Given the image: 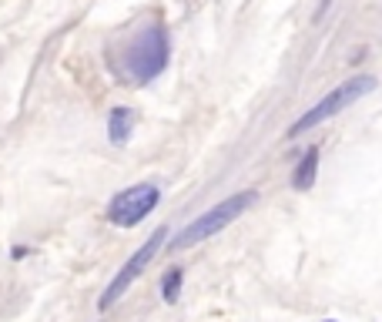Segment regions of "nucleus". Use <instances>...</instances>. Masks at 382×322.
<instances>
[{"instance_id":"9d476101","label":"nucleus","mask_w":382,"mask_h":322,"mask_svg":"<svg viewBox=\"0 0 382 322\" xmlns=\"http://www.w3.org/2000/svg\"><path fill=\"white\" fill-rule=\"evenodd\" d=\"M329 322H332V319H329Z\"/></svg>"},{"instance_id":"f257e3e1","label":"nucleus","mask_w":382,"mask_h":322,"mask_svg":"<svg viewBox=\"0 0 382 322\" xmlns=\"http://www.w3.org/2000/svg\"><path fill=\"white\" fill-rule=\"evenodd\" d=\"M168 58H171L168 31L161 24H148L141 34H135V41L124 51V74L135 84H148V81L165 74Z\"/></svg>"},{"instance_id":"0eeeda50","label":"nucleus","mask_w":382,"mask_h":322,"mask_svg":"<svg viewBox=\"0 0 382 322\" xmlns=\"http://www.w3.org/2000/svg\"><path fill=\"white\" fill-rule=\"evenodd\" d=\"M315 175H319V148H306V154L299 158V165L292 171V188L308 192L315 185Z\"/></svg>"},{"instance_id":"7ed1b4c3","label":"nucleus","mask_w":382,"mask_h":322,"mask_svg":"<svg viewBox=\"0 0 382 322\" xmlns=\"http://www.w3.org/2000/svg\"><path fill=\"white\" fill-rule=\"evenodd\" d=\"M376 91V77L369 74H359V77H349V81H342L339 88H332V91L322 98L315 107H308L306 114L299 118V121L289 128V135L295 138V135H306V131H312V128H319L322 121H329V118H336L339 111H346L349 105H355L359 98H366V94Z\"/></svg>"},{"instance_id":"f03ea898","label":"nucleus","mask_w":382,"mask_h":322,"mask_svg":"<svg viewBox=\"0 0 382 322\" xmlns=\"http://www.w3.org/2000/svg\"><path fill=\"white\" fill-rule=\"evenodd\" d=\"M255 192H238V195H231V199L218 201L214 208H208L205 215H198L195 222H188L182 232H178V239L171 242V248H188V246H198V242H208V239H214L218 232H225L238 218V215H245L252 205H255Z\"/></svg>"},{"instance_id":"6e6552de","label":"nucleus","mask_w":382,"mask_h":322,"mask_svg":"<svg viewBox=\"0 0 382 322\" xmlns=\"http://www.w3.org/2000/svg\"><path fill=\"white\" fill-rule=\"evenodd\" d=\"M182 282H184L182 269H168V272H165V279H161V295H165V302H178Z\"/></svg>"},{"instance_id":"39448f33","label":"nucleus","mask_w":382,"mask_h":322,"mask_svg":"<svg viewBox=\"0 0 382 322\" xmlns=\"http://www.w3.org/2000/svg\"><path fill=\"white\" fill-rule=\"evenodd\" d=\"M165 239H168V229H158V232L151 235V239H148V242H144V246H141L138 252L131 255V259L124 262V265H121V272H118V276L111 279V286L104 289V295L97 299V309H101V312H104V309H111V306H114V302H118V299L124 295V292H128L131 286H135V279H138L141 272H144V269L151 265L154 255L161 252V242H165Z\"/></svg>"},{"instance_id":"1a4fd4ad","label":"nucleus","mask_w":382,"mask_h":322,"mask_svg":"<svg viewBox=\"0 0 382 322\" xmlns=\"http://www.w3.org/2000/svg\"><path fill=\"white\" fill-rule=\"evenodd\" d=\"M329 4H332V0H322V11H329ZM322 11H319V14H322Z\"/></svg>"},{"instance_id":"423d86ee","label":"nucleus","mask_w":382,"mask_h":322,"mask_svg":"<svg viewBox=\"0 0 382 322\" xmlns=\"http://www.w3.org/2000/svg\"><path fill=\"white\" fill-rule=\"evenodd\" d=\"M131 124H135V118H131V107L124 105H114L111 107V114H107V138H111V145H128V138H131Z\"/></svg>"},{"instance_id":"20e7f679","label":"nucleus","mask_w":382,"mask_h":322,"mask_svg":"<svg viewBox=\"0 0 382 322\" xmlns=\"http://www.w3.org/2000/svg\"><path fill=\"white\" fill-rule=\"evenodd\" d=\"M158 201H161V188L151 182L124 188V192H118V195L111 199V205H107V222L118 225V229H135L138 222H144V218L158 208Z\"/></svg>"}]
</instances>
